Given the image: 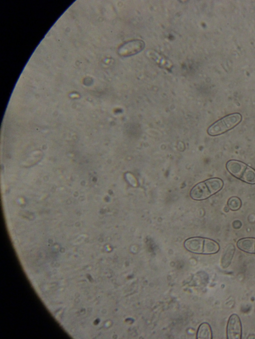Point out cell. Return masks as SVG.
I'll return each mask as SVG.
<instances>
[{
	"instance_id": "cell-1",
	"label": "cell",
	"mask_w": 255,
	"mask_h": 339,
	"mask_svg": "<svg viewBox=\"0 0 255 339\" xmlns=\"http://www.w3.org/2000/svg\"><path fill=\"white\" fill-rule=\"evenodd\" d=\"M223 186L224 182L221 178H211L195 185L190 191V195L196 200H204L218 192Z\"/></svg>"
},
{
	"instance_id": "cell-3",
	"label": "cell",
	"mask_w": 255,
	"mask_h": 339,
	"mask_svg": "<svg viewBox=\"0 0 255 339\" xmlns=\"http://www.w3.org/2000/svg\"><path fill=\"white\" fill-rule=\"evenodd\" d=\"M226 168L236 178L248 184H255V170L246 164L238 160H231L227 162Z\"/></svg>"
},
{
	"instance_id": "cell-9",
	"label": "cell",
	"mask_w": 255,
	"mask_h": 339,
	"mask_svg": "<svg viewBox=\"0 0 255 339\" xmlns=\"http://www.w3.org/2000/svg\"><path fill=\"white\" fill-rule=\"evenodd\" d=\"M197 338L198 339H211L212 333L210 326L207 323L201 324L198 329Z\"/></svg>"
},
{
	"instance_id": "cell-7",
	"label": "cell",
	"mask_w": 255,
	"mask_h": 339,
	"mask_svg": "<svg viewBox=\"0 0 255 339\" xmlns=\"http://www.w3.org/2000/svg\"><path fill=\"white\" fill-rule=\"evenodd\" d=\"M237 246L245 253L255 254V238L247 237L239 239Z\"/></svg>"
},
{
	"instance_id": "cell-2",
	"label": "cell",
	"mask_w": 255,
	"mask_h": 339,
	"mask_svg": "<svg viewBox=\"0 0 255 339\" xmlns=\"http://www.w3.org/2000/svg\"><path fill=\"white\" fill-rule=\"evenodd\" d=\"M184 245L188 251L198 254H214L220 250V246L217 242L202 237L189 238L185 241Z\"/></svg>"
},
{
	"instance_id": "cell-4",
	"label": "cell",
	"mask_w": 255,
	"mask_h": 339,
	"mask_svg": "<svg viewBox=\"0 0 255 339\" xmlns=\"http://www.w3.org/2000/svg\"><path fill=\"white\" fill-rule=\"evenodd\" d=\"M242 119V116L239 113H234L226 115L209 127L208 134L212 136L221 135L235 127Z\"/></svg>"
},
{
	"instance_id": "cell-8",
	"label": "cell",
	"mask_w": 255,
	"mask_h": 339,
	"mask_svg": "<svg viewBox=\"0 0 255 339\" xmlns=\"http://www.w3.org/2000/svg\"><path fill=\"white\" fill-rule=\"evenodd\" d=\"M235 252V247L232 244L228 245L223 252L222 256L221 263L223 268H226L231 263Z\"/></svg>"
},
{
	"instance_id": "cell-10",
	"label": "cell",
	"mask_w": 255,
	"mask_h": 339,
	"mask_svg": "<svg viewBox=\"0 0 255 339\" xmlns=\"http://www.w3.org/2000/svg\"><path fill=\"white\" fill-rule=\"evenodd\" d=\"M227 204L229 209L232 211H237L241 207L242 203L238 197L232 196L229 198Z\"/></svg>"
},
{
	"instance_id": "cell-11",
	"label": "cell",
	"mask_w": 255,
	"mask_h": 339,
	"mask_svg": "<svg viewBox=\"0 0 255 339\" xmlns=\"http://www.w3.org/2000/svg\"><path fill=\"white\" fill-rule=\"evenodd\" d=\"M232 226L234 229H238L242 226V223L239 220H235L233 222Z\"/></svg>"
},
{
	"instance_id": "cell-5",
	"label": "cell",
	"mask_w": 255,
	"mask_h": 339,
	"mask_svg": "<svg viewBox=\"0 0 255 339\" xmlns=\"http://www.w3.org/2000/svg\"><path fill=\"white\" fill-rule=\"evenodd\" d=\"M242 335L241 320L237 314H232L227 326V338L228 339H240Z\"/></svg>"
},
{
	"instance_id": "cell-6",
	"label": "cell",
	"mask_w": 255,
	"mask_h": 339,
	"mask_svg": "<svg viewBox=\"0 0 255 339\" xmlns=\"http://www.w3.org/2000/svg\"><path fill=\"white\" fill-rule=\"evenodd\" d=\"M140 40H132L124 43L119 49V54L124 57L130 56L140 52L144 47Z\"/></svg>"
}]
</instances>
